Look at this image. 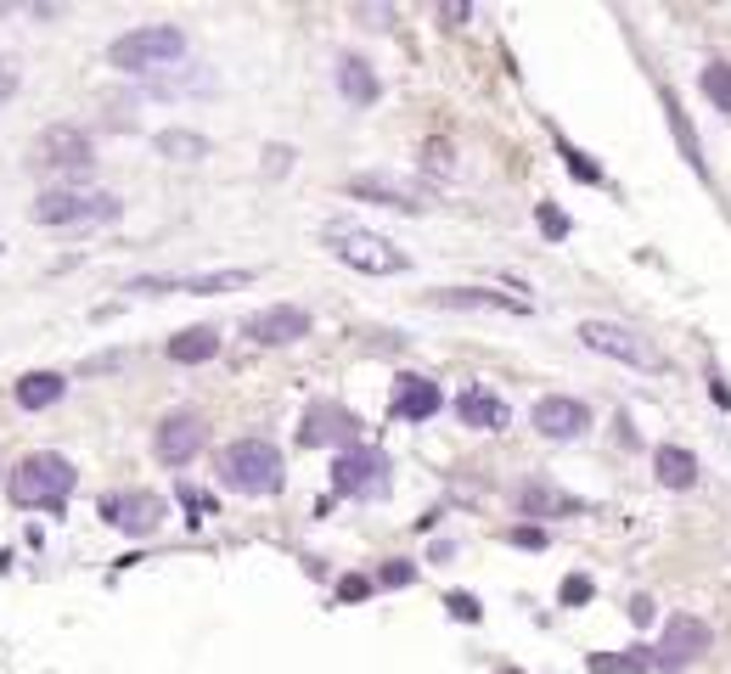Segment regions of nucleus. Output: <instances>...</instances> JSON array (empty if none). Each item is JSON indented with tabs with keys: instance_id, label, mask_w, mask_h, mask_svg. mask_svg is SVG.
Segmentation results:
<instances>
[{
	"instance_id": "nucleus-26",
	"label": "nucleus",
	"mask_w": 731,
	"mask_h": 674,
	"mask_svg": "<svg viewBox=\"0 0 731 674\" xmlns=\"http://www.w3.org/2000/svg\"><path fill=\"white\" fill-rule=\"evenodd\" d=\"M518 506L529 517H552V512H574V500H562V495H552V489H523L518 495Z\"/></svg>"
},
{
	"instance_id": "nucleus-15",
	"label": "nucleus",
	"mask_w": 731,
	"mask_h": 674,
	"mask_svg": "<svg viewBox=\"0 0 731 674\" xmlns=\"http://www.w3.org/2000/svg\"><path fill=\"white\" fill-rule=\"evenodd\" d=\"M445 404V394H439V383H428V377H417V371H406V377H394V416L400 422H428Z\"/></svg>"
},
{
	"instance_id": "nucleus-6",
	"label": "nucleus",
	"mask_w": 731,
	"mask_h": 674,
	"mask_svg": "<svg viewBox=\"0 0 731 674\" xmlns=\"http://www.w3.org/2000/svg\"><path fill=\"white\" fill-rule=\"evenodd\" d=\"M580 344L596 349L603 360L630 365V371H664V354L647 344V337H636L630 326H614V321H585V326H580Z\"/></svg>"
},
{
	"instance_id": "nucleus-17",
	"label": "nucleus",
	"mask_w": 731,
	"mask_h": 674,
	"mask_svg": "<svg viewBox=\"0 0 731 674\" xmlns=\"http://www.w3.org/2000/svg\"><path fill=\"white\" fill-rule=\"evenodd\" d=\"M377 472H383V461H377V450H344V455H332V489L338 495H360V489H372L377 484Z\"/></svg>"
},
{
	"instance_id": "nucleus-28",
	"label": "nucleus",
	"mask_w": 731,
	"mask_h": 674,
	"mask_svg": "<svg viewBox=\"0 0 731 674\" xmlns=\"http://www.w3.org/2000/svg\"><path fill=\"white\" fill-rule=\"evenodd\" d=\"M535 214H541V230L552 236V242H562V236H569V214H562V209H557V202H541V209H535Z\"/></svg>"
},
{
	"instance_id": "nucleus-1",
	"label": "nucleus",
	"mask_w": 731,
	"mask_h": 674,
	"mask_svg": "<svg viewBox=\"0 0 731 674\" xmlns=\"http://www.w3.org/2000/svg\"><path fill=\"white\" fill-rule=\"evenodd\" d=\"M74 461L69 455H57V450H40V455H23L12 466V478H7V495L17 506H28V512H62L74 495Z\"/></svg>"
},
{
	"instance_id": "nucleus-20",
	"label": "nucleus",
	"mask_w": 731,
	"mask_h": 674,
	"mask_svg": "<svg viewBox=\"0 0 731 674\" xmlns=\"http://www.w3.org/2000/svg\"><path fill=\"white\" fill-rule=\"evenodd\" d=\"M456 416L468 422V427H507V404L495 399L490 388H461V399H456Z\"/></svg>"
},
{
	"instance_id": "nucleus-31",
	"label": "nucleus",
	"mask_w": 731,
	"mask_h": 674,
	"mask_svg": "<svg viewBox=\"0 0 731 674\" xmlns=\"http://www.w3.org/2000/svg\"><path fill=\"white\" fill-rule=\"evenodd\" d=\"M372 596V579L366 573H349V579H338V601H366Z\"/></svg>"
},
{
	"instance_id": "nucleus-5",
	"label": "nucleus",
	"mask_w": 731,
	"mask_h": 674,
	"mask_svg": "<svg viewBox=\"0 0 731 674\" xmlns=\"http://www.w3.org/2000/svg\"><path fill=\"white\" fill-rule=\"evenodd\" d=\"M220 478L243 495H271L282 484V450L264 445V438H237V445L220 450Z\"/></svg>"
},
{
	"instance_id": "nucleus-18",
	"label": "nucleus",
	"mask_w": 731,
	"mask_h": 674,
	"mask_svg": "<svg viewBox=\"0 0 731 674\" xmlns=\"http://www.w3.org/2000/svg\"><path fill=\"white\" fill-rule=\"evenodd\" d=\"M12 394H17L23 411H51V404L69 394V377H62V371H23Z\"/></svg>"
},
{
	"instance_id": "nucleus-21",
	"label": "nucleus",
	"mask_w": 731,
	"mask_h": 674,
	"mask_svg": "<svg viewBox=\"0 0 731 674\" xmlns=\"http://www.w3.org/2000/svg\"><path fill=\"white\" fill-rule=\"evenodd\" d=\"M653 472H658L664 489H692V484H697V461H692V450H681V445L653 450Z\"/></svg>"
},
{
	"instance_id": "nucleus-34",
	"label": "nucleus",
	"mask_w": 731,
	"mask_h": 674,
	"mask_svg": "<svg viewBox=\"0 0 731 674\" xmlns=\"http://www.w3.org/2000/svg\"><path fill=\"white\" fill-rule=\"evenodd\" d=\"M383 579H388V585H406V579H411V562H388Z\"/></svg>"
},
{
	"instance_id": "nucleus-33",
	"label": "nucleus",
	"mask_w": 731,
	"mask_h": 674,
	"mask_svg": "<svg viewBox=\"0 0 731 674\" xmlns=\"http://www.w3.org/2000/svg\"><path fill=\"white\" fill-rule=\"evenodd\" d=\"M445 607H450V613H456V619H468V624H479V601H473V596H450Z\"/></svg>"
},
{
	"instance_id": "nucleus-11",
	"label": "nucleus",
	"mask_w": 731,
	"mask_h": 674,
	"mask_svg": "<svg viewBox=\"0 0 731 674\" xmlns=\"http://www.w3.org/2000/svg\"><path fill=\"white\" fill-rule=\"evenodd\" d=\"M428 303L439 310H495V315H529V298L507 287H434Z\"/></svg>"
},
{
	"instance_id": "nucleus-13",
	"label": "nucleus",
	"mask_w": 731,
	"mask_h": 674,
	"mask_svg": "<svg viewBox=\"0 0 731 674\" xmlns=\"http://www.w3.org/2000/svg\"><path fill=\"white\" fill-rule=\"evenodd\" d=\"M203 438H209L203 416H191V411H175V416H163V422H158V438H152V450H158V461H170V466H186L197 450H203Z\"/></svg>"
},
{
	"instance_id": "nucleus-19",
	"label": "nucleus",
	"mask_w": 731,
	"mask_h": 674,
	"mask_svg": "<svg viewBox=\"0 0 731 674\" xmlns=\"http://www.w3.org/2000/svg\"><path fill=\"white\" fill-rule=\"evenodd\" d=\"M163 354H170L175 365H203V360L220 354V332L214 326H186V332L170 337V349H163Z\"/></svg>"
},
{
	"instance_id": "nucleus-38",
	"label": "nucleus",
	"mask_w": 731,
	"mask_h": 674,
	"mask_svg": "<svg viewBox=\"0 0 731 674\" xmlns=\"http://www.w3.org/2000/svg\"><path fill=\"white\" fill-rule=\"evenodd\" d=\"M0 253H7V242H0Z\"/></svg>"
},
{
	"instance_id": "nucleus-25",
	"label": "nucleus",
	"mask_w": 731,
	"mask_h": 674,
	"mask_svg": "<svg viewBox=\"0 0 731 674\" xmlns=\"http://www.w3.org/2000/svg\"><path fill=\"white\" fill-rule=\"evenodd\" d=\"M158 152L163 158H203L209 141H203V135H191V129H163L158 135Z\"/></svg>"
},
{
	"instance_id": "nucleus-23",
	"label": "nucleus",
	"mask_w": 731,
	"mask_h": 674,
	"mask_svg": "<svg viewBox=\"0 0 731 674\" xmlns=\"http://www.w3.org/2000/svg\"><path fill=\"white\" fill-rule=\"evenodd\" d=\"M664 113H670V129H676V141H681V152L692 158V168L697 175H709V163H704V152H697V135H692V124H686V113H681V101L664 90Z\"/></svg>"
},
{
	"instance_id": "nucleus-4",
	"label": "nucleus",
	"mask_w": 731,
	"mask_h": 674,
	"mask_svg": "<svg viewBox=\"0 0 731 674\" xmlns=\"http://www.w3.org/2000/svg\"><path fill=\"white\" fill-rule=\"evenodd\" d=\"M108 62L124 67V74H163V67L186 62V34L175 23H147V28H129L108 46Z\"/></svg>"
},
{
	"instance_id": "nucleus-8",
	"label": "nucleus",
	"mask_w": 731,
	"mask_h": 674,
	"mask_svg": "<svg viewBox=\"0 0 731 674\" xmlns=\"http://www.w3.org/2000/svg\"><path fill=\"white\" fill-rule=\"evenodd\" d=\"M90 163H96V147H90V135H85L79 124H51V129H40L35 168H46V175H85Z\"/></svg>"
},
{
	"instance_id": "nucleus-36",
	"label": "nucleus",
	"mask_w": 731,
	"mask_h": 674,
	"mask_svg": "<svg viewBox=\"0 0 731 674\" xmlns=\"http://www.w3.org/2000/svg\"><path fill=\"white\" fill-rule=\"evenodd\" d=\"M630 619H642V624H647V619H653V601H647V596H636V601H630Z\"/></svg>"
},
{
	"instance_id": "nucleus-37",
	"label": "nucleus",
	"mask_w": 731,
	"mask_h": 674,
	"mask_svg": "<svg viewBox=\"0 0 731 674\" xmlns=\"http://www.w3.org/2000/svg\"><path fill=\"white\" fill-rule=\"evenodd\" d=\"M507 674H523V669H507Z\"/></svg>"
},
{
	"instance_id": "nucleus-35",
	"label": "nucleus",
	"mask_w": 731,
	"mask_h": 674,
	"mask_svg": "<svg viewBox=\"0 0 731 674\" xmlns=\"http://www.w3.org/2000/svg\"><path fill=\"white\" fill-rule=\"evenodd\" d=\"M439 17H445V23H473V7H445Z\"/></svg>"
},
{
	"instance_id": "nucleus-10",
	"label": "nucleus",
	"mask_w": 731,
	"mask_h": 674,
	"mask_svg": "<svg viewBox=\"0 0 731 674\" xmlns=\"http://www.w3.org/2000/svg\"><path fill=\"white\" fill-rule=\"evenodd\" d=\"M259 270H209V276H141V282H129L136 292H203V298H220V292H243L253 287Z\"/></svg>"
},
{
	"instance_id": "nucleus-9",
	"label": "nucleus",
	"mask_w": 731,
	"mask_h": 674,
	"mask_svg": "<svg viewBox=\"0 0 731 674\" xmlns=\"http://www.w3.org/2000/svg\"><path fill=\"white\" fill-rule=\"evenodd\" d=\"M305 332H310V310H298V303H271V310L248 315V326H243V337H248V344H264V349L298 344Z\"/></svg>"
},
{
	"instance_id": "nucleus-27",
	"label": "nucleus",
	"mask_w": 731,
	"mask_h": 674,
	"mask_svg": "<svg viewBox=\"0 0 731 674\" xmlns=\"http://www.w3.org/2000/svg\"><path fill=\"white\" fill-rule=\"evenodd\" d=\"M704 90H709V101L720 113H731V62H709L704 67Z\"/></svg>"
},
{
	"instance_id": "nucleus-24",
	"label": "nucleus",
	"mask_w": 731,
	"mask_h": 674,
	"mask_svg": "<svg viewBox=\"0 0 731 674\" xmlns=\"http://www.w3.org/2000/svg\"><path fill=\"white\" fill-rule=\"evenodd\" d=\"M552 141H557V158L569 163V175H574L580 186H603V168H596V163H591V158L569 141V135H552Z\"/></svg>"
},
{
	"instance_id": "nucleus-2",
	"label": "nucleus",
	"mask_w": 731,
	"mask_h": 674,
	"mask_svg": "<svg viewBox=\"0 0 731 674\" xmlns=\"http://www.w3.org/2000/svg\"><path fill=\"white\" fill-rule=\"evenodd\" d=\"M124 214V202L113 191H90V186H57L35 197V225L46 230H102Z\"/></svg>"
},
{
	"instance_id": "nucleus-12",
	"label": "nucleus",
	"mask_w": 731,
	"mask_h": 674,
	"mask_svg": "<svg viewBox=\"0 0 731 674\" xmlns=\"http://www.w3.org/2000/svg\"><path fill=\"white\" fill-rule=\"evenodd\" d=\"M102 517L124 534H152L163 523V500L152 489H119V495L102 500Z\"/></svg>"
},
{
	"instance_id": "nucleus-32",
	"label": "nucleus",
	"mask_w": 731,
	"mask_h": 674,
	"mask_svg": "<svg viewBox=\"0 0 731 674\" xmlns=\"http://www.w3.org/2000/svg\"><path fill=\"white\" fill-rule=\"evenodd\" d=\"M562 601H569V607H585L591 601V579H585V573H574V579L562 585Z\"/></svg>"
},
{
	"instance_id": "nucleus-14",
	"label": "nucleus",
	"mask_w": 731,
	"mask_h": 674,
	"mask_svg": "<svg viewBox=\"0 0 731 674\" xmlns=\"http://www.w3.org/2000/svg\"><path fill=\"white\" fill-rule=\"evenodd\" d=\"M535 427L546 438H580L591 427V411L569 394H546V399H535Z\"/></svg>"
},
{
	"instance_id": "nucleus-29",
	"label": "nucleus",
	"mask_w": 731,
	"mask_h": 674,
	"mask_svg": "<svg viewBox=\"0 0 731 674\" xmlns=\"http://www.w3.org/2000/svg\"><path fill=\"white\" fill-rule=\"evenodd\" d=\"M624 669H636V658H630V652H596L591 658V674H624Z\"/></svg>"
},
{
	"instance_id": "nucleus-22",
	"label": "nucleus",
	"mask_w": 731,
	"mask_h": 674,
	"mask_svg": "<svg viewBox=\"0 0 731 674\" xmlns=\"http://www.w3.org/2000/svg\"><path fill=\"white\" fill-rule=\"evenodd\" d=\"M349 197H360V202H383V209H400V214H417V209H422L411 191L388 186V180H377V175H355V180H349Z\"/></svg>"
},
{
	"instance_id": "nucleus-16",
	"label": "nucleus",
	"mask_w": 731,
	"mask_h": 674,
	"mask_svg": "<svg viewBox=\"0 0 731 674\" xmlns=\"http://www.w3.org/2000/svg\"><path fill=\"white\" fill-rule=\"evenodd\" d=\"M338 90H344L349 108H372V101L383 96V79H377V67L366 62L360 51H344L338 57Z\"/></svg>"
},
{
	"instance_id": "nucleus-3",
	"label": "nucleus",
	"mask_w": 731,
	"mask_h": 674,
	"mask_svg": "<svg viewBox=\"0 0 731 674\" xmlns=\"http://www.w3.org/2000/svg\"><path fill=\"white\" fill-rule=\"evenodd\" d=\"M321 248H332L360 276H406L411 270V253L400 242H388V236L366 230V225H349V220H332L321 230Z\"/></svg>"
},
{
	"instance_id": "nucleus-30",
	"label": "nucleus",
	"mask_w": 731,
	"mask_h": 674,
	"mask_svg": "<svg viewBox=\"0 0 731 674\" xmlns=\"http://www.w3.org/2000/svg\"><path fill=\"white\" fill-rule=\"evenodd\" d=\"M507 539H512L518 551H541V546H546V528H535V523H518Z\"/></svg>"
},
{
	"instance_id": "nucleus-7",
	"label": "nucleus",
	"mask_w": 731,
	"mask_h": 674,
	"mask_svg": "<svg viewBox=\"0 0 731 674\" xmlns=\"http://www.w3.org/2000/svg\"><path fill=\"white\" fill-rule=\"evenodd\" d=\"M704 647H709V624L670 619V624H664V640H658L653 652H630V658H636V669H647V674H676V669H686Z\"/></svg>"
}]
</instances>
